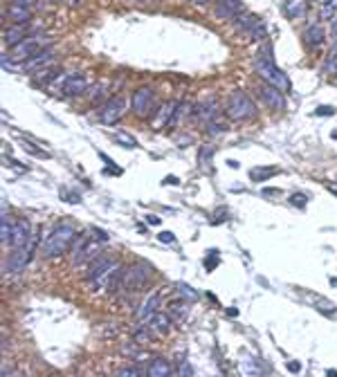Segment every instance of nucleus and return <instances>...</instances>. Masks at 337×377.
<instances>
[{
  "label": "nucleus",
  "mask_w": 337,
  "mask_h": 377,
  "mask_svg": "<svg viewBox=\"0 0 337 377\" xmlns=\"http://www.w3.org/2000/svg\"><path fill=\"white\" fill-rule=\"evenodd\" d=\"M119 267V261H115L108 254H99L94 261H90L86 265V279H88V290L97 292L101 288H108V281L115 274V269Z\"/></svg>",
  "instance_id": "1"
},
{
  "label": "nucleus",
  "mask_w": 337,
  "mask_h": 377,
  "mask_svg": "<svg viewBox=\"0 0 337 377\" xmlns=\"http://www.w3.org/2000/svg\"><path fill=\"white\" fill-rule=\"evenodd\" d=\"M75 238H77V232H75V227H72L70 222L56 224V227L52 229V234H47V238H45L43 254L45 256H59V254H63L67 247H72Z\"/></svg>",
  "instance_id": "2"
},
{
  "label": "nucleus",
  "mask_w": 337,
  "mask_h": 377,
  "mask_svg": "<svg viewBox=\"0 0 337 377\" xmlns=\"http://www.w3.org/2000/svg\"><path fill=\"white\" fill-rule=\"evenodd\" d=\"M254 72L258 74V79H261V81H266V83H270V86L279 88L281 92H290V90H292L290 79L285 77V72L281 70V67L274 63V61L258 56V59L254 61Z\"/></svg>",
  "instance_id": "3"
},
{
  "label": "nucleus",
  "mask_w": 337,
  "mask_h": 377,
  "mask_svg": "<svg viewBox=\"0 0 337 377\" xmlns=\"http://www.w3.org/2000/svg\"><path fill=\"white\" fill-rule=\"evenodd\" d=\"M225 112H227V117L232 121H245V119H252V117L256 115V106L245 92H240V90H232L229 97H227Z\"/></svg>",
  "instance_id": "4"
},
{
  "label": "nucleus",
  "mask_w": 337,
  "mask_h": 377,
  "mask_svg": "<svg viewBox=\"0 0 337 377\" xmlns=\"http://www.w3.org/2000/svg\"><path fill=\"white\" fill-rule=\"evenodd\" d=\"M72 265L75 267H81V265H88L90 261L99 256V247L94 243V238H88V236H79L72 243Z\"/></svg>",
  "instance_id": "5"
},
{
  "label": "nucleus",
  "mask_w": 337,
  "mask_h": 377,
  "mask_svg": "<svg viewBox=\"0 0 337 377\" xmlns=\"http://www.w3.org/2000/svg\"><path fill=\"white\" fill-rule=\"evenodd\" d=\"M45 47H50L47 38H43V36H30V38H25L22 43L16 45V47H11V52L5 54V56H7L11 63H18L20 65V61L32 59L34 54H38Z\"/></svg>",
  "instance_id": "6"
},
{
  "label": "nucleus",
  "mask_w": 337,
  "mask_h": 377,
  "mask_svg": "<svg viewBox=\"0 0 337 377\" xmlns=\"http://www.w3.org/2000/svg\"><path fill=\"white\" fill-rule=\"evenodd\" d=\"M34 249H36V240H34V236L27 245L14 247L7 256V263H5V272L7 274H20L22 269L27 267V263L34 258Z\"/></svg>",
  "instance_id": "7"
},
{
  "label": "nucleus",
  "mask_w": 337,
  "mask_h": 377,
  "mask_svg": "<svg viewBox=\"0 0 337 377\" xmlns=\"http://www.w3.org/2000/svg\"><path fill=\"white\" fill-rule=\"evenodd\" d=\"M131 108H133V112L139 117V119L149 117L151 112L155 110V90L149 88V86L137 88L133 92V97H131Z\"/></svg>",
  "instance_id": "8"
},
{
  "label": "nucleus",
  "mask_w": 337,
  "mask_h": 377,
  "mask_svg": "<svg viewBox=\"0 0 337 377\" xmlns=\"http://www.w3.org/2000/svg\"><path fill=\"white\" fill-rule=\"evenodd\" d=\"M126 108H128V101L124 99V97H112V99H108L99 108V119H101V123H106V126L117 123L124 115H126Z\"/></svg>",
  "instance_id": "9"
},
{
  "label": "nucleus",
  "mask_w": 337,
  "mask_h": 377,
  "mask_svg": "<svg viewBox=\"0 0 337 377\" xmlns=\"http://www.w3.org/2000/svg\"><path fill=\"white\" fill-rule=\"evenodd\" d=\"M151 277V265L149 263H135V265L124 274V288L122 290H139Z\"/></svg>",
  "instance_id": "10"
},
{
  "label": "nucleus",
  "mask_w": 337,
  "mask_h": 377,
  "mask_svg": "<svg viewBox=\"0 0 337 377\" xmlns=\"http://www.w3.org/2000/svg\"><path fill=\"white\" fill-rule=\"evenodd\" d=\"M258 94H261V99L268 104V108L285 110V97H283V92H281L279 88H274V86H270V83L261 81V83H258Z\"/></svg>",
  "instance_id": "11"
},
{
  "label": "nucleus",
  "mask_w": 337,
  "mask_h": 377,
  "mask_svg": "<svg viewBox=\"0 0 337 377\" xmlns=\"http://www.w3.org/2000/svg\"><path fill=\"white\" fill-rule=\"evenodd\" d=\"M86 90H88V81L81 72H67V79L63 83L61 94H65V97H79V94H83Z\"/></svg>",
  "instance_id": "12"
},
{
  "label": "nucleus",
  "mask_w": 337,
  "mask_h": 377,
  "mask_svg": "<svg viewBox=\"0 0 337 377\" xmlns=\"http://www.w3.org/2000/svg\"><path fill=\"white\" fill-rule=\"evenodd\" d=\"M160 303H162V294H160V290L151 292V294L142 301V306L137 308V321H139V323H146V321H149V319L157 312Z\"/></svg>",
  "instance_id": "13"
},
{
  "label": "nucleus",
  "mask_w": 337,
  "mask_h": 377,
  "mask_svg": "<svg viewBox=\"0 0 337 377\" xmlns=\"http://www.w3.org/2000/svg\"><path fill=\"white\" fill-rule=\"evenodd\" d=\"M191 115H194V119H202V121L209 123L211 119H216V115H218V99H216V97L205 99L202 104L194 106Z\"/></svg>",
  "instance_id": "14"
},
{
  "label": "nucleus",
  "mask_w": 337,
  "mask_h": 377,
  "mask_svg": "<svg viewBox=\"0 0 337 377\" xmlns=\"http://www.w3.org/2000/svg\"><path fill=\"white\" fill-rule=\"evenodd\" d=\"M32 224H30V220H18V222H14V229H11V240H9V245L11 247H22V245H27L32 240Z\"/></svg>",
  "instance_id": "15"
},
{
  "label": "nucleus",
  "mask_w": 337,
  "mask_h": 377,
  "mask_svg": "<svg viewBox=\"0 0 337 377\" xmlns=\"http://www.w3.org/2000/svg\"><path fill=\"white\" fill-rule=\"evenodd\" d=\"M176 106H178L176 101H166V104H162L160 108L155 110V117H153V128H155V131H160V128H164V126H171Z\"/></svg>",
  "instance_id": "16"
},
{
  "label": "nucleus",
  "mask_w": 337,
  "mask_h": 377,
  "mask_svg": "<svg viewBox=\"0 0 337 377\" xmlns=\"http://www.w3.org/2000/svg\"><path fill=\"white\" fill-rule=\"evenodd\" d=\"M240 11H243V3H240V0H221L213 14L221 20H232V18H236V14H240Z\"/></svg>",
  "instance_id": "17"
},
{
  "label": "nucleus",
  "mask_w": 337,
  "mask_h": 377,
  "mask_svg": "<svg viewBox=\"0 0 337 377\" xmlns=\"http://www.w3.org/2000/svg\"><path fill=\"white\" fill-rule=\"evenodd\" d=\"M146 325H149L151 333H153L155 337L166 335L168 330H171V314H166V312H155L153 317L146 321Z\"/></svg>",
  "instance_id": "18"
},
{
  "label": "nucleus",
  "mask_w": 337,
  "mask_h": 377,
  "mask_svg": "<svg viewBox=\"0 0 337 377\" xmlns=\"http://www.w3.org/2000/svg\"><path fill=\"white\" fill-rule=\"evenodd\" d=\"M52 56H54V49H52V47H45V49H41L38 54H34L32 59H27V61H25V65H22V67H25L27 72H36L38 67L47 65L50 61H52Z\"/></svg>",
  "instance_id": "19"
},
{
  "label": "nucleus",
  "mask_w": 337,
  "mask_h": 377,
  "mask_svg": "<svg viewBox=\"0 0 337 377\" xmlns=\"http://www.w3.org/2000/svg\"><path fill=\"white\" fill-rule=\"evenodd\" d=\"M7 18L11 22H16V25H27V22L32 20V9L30 7H22V5H9L7 9Z\"/></svg>",
  "instance_id": "20"
},
{
  "label": "nucleus",
  "mask_w": 337,
  "mask_h": 377,
  "mask_svg": "<svg viewBox=\"0 0 337 377\" xmlns=\"http://www.w3.org/2000/svg\"><path fill=\"white\" fill-rule=\"evenodd\" d=\"M27 38V27L25 25H11L7 27V32H5V45L7 47H16L18 43H22Z\"/></svg>",
  "instance_id": "21"
},
{
  "label": "nucleus",
  "mask_w": 337,
  "mask_h": 377,
  "mask_svg": "<svg viewBox=\"0 0 337 377\" xmlns=\"http://www.w3.org/2000/svg\"><path fill=\"white\" fill-rule=\"evenodd\" d=\"M146 375H149V377H166V375H171V364H168L164 357L151 359V364L146 366Z\"/></svg>",
  "instance_id": "22"
},
{
  "label": "nucleus",
  "mask_w": 337,
  "mask_h": 377,
  "mask_svg": "<svg viewBox=\"0 0 337 377\" xmlns=\"http://www.w3.org/2000/svg\"><path fill=\"white\" fill-rule=\"evenodd\" d=\"M303 38H306L308 47H319L326 41V32L322 25H310L306 32H303Z\"/></svg>",
  "instance_id": "23"
},
{
  "label": "nucleus",
  "mask_w": 337,
  "mask_h": 377,
  "mask_svg": "<svg viewBox=\"0 0 337 377\" xmlns=\"http://www.w3.org/2000/svg\"><path fill=\"white\" fill-rule=\"evenodd\" d=\"M306 0H288V3L283 5V11L288 18H301L303 14H306Z\"/></svg>",
  "instance_id": "24"
},
{
  "label": "nucleus",
  "mask_w": 337,
  "mask_h": 377,
  "mask_svg": "<svg viewBox=\"0 0 337 377\" xmlns=\"http://www.w3.org/2000/svg\"><path fill=\"white\" fill-rule=\"evenodd\" d=\"M256 20H258V16H254V14H243V16H238V20L234 22V27L238 32H243V34H247L252 30V27L256 25Z\"/></svg>",
  "instance_id": "25"
},
{
  "label": "nucleus",
  "mask_w": 337,
  "mask_h": 377,
  "mask_svg": "<svg viewBox=\"0 0 337 377\" xmlns=\"http://www.w3.org/2000/svg\"><path fill=\"white\" fill-rule=\"evenodd\" d=\"M168 314H173L178 321H182V319L189 314L187 301H171V303H168Z\"/></svg>",
  "instance_id": "26"
},
{
  "label": "nucleus",
  "mask_w": 337,
  "mask_h": 377,
  "mask_svg": "<svg viewBox=\"0 0 337 377\" xmlns=\"http://www.w3.org/2000/svg\"><path fill=\"white\" fill-rule=\"evenodd\" d=\"M191 110H194V108H191V104H189V101H178L176 112H173V119H171V126H178V123L182 121V119L189 115Z\"/></svg>",
  "instance_id": "27"
},
{
  "label": "nucleus",
  "mask_w": 337,
  "mask_h": 377,
  "mask_svg": "<svg viewBox=\"0 0 337 377\" xmlns=\"http://www.w3.org/2000/svg\"><path fill=\"white\" fill-rule=\"evenodd\" d=\"M324 72L328 77H337V43L333 45V49L326 56V63H324Z\"/></svg>",
  "instance_id": "28"
},
{
  "label": "nucleus",
  "mask_w": 337,
  "mask_h": 377,
  "mask_svg": "<svg viewBox=\"0 0 337 377\" xmlns=\"http://www.w3.org/2000/svg\"><path fill=\"white\" fill-rule=\"evenodd\" d=\"M119 350H122V355H126V357H131V359H139V357H142L139 341H128V344H122Z\"/></svg>",
  "instance_id": "29"
},
{
  "label": "nucleus",
  "mask_w": 337,
  "mask_h": 377,
  "mask_svg": "<svg viewBox=\"0 0 337 377\" xmlns=\"http://www.w3.org/2000/svg\"><path fill=\"white\" fill-rule=\"evenodd\" d=\"M324 20H333L337 16V0H328L326 5H322V11H319Z\"/></svg>",
  "instance_id": "30"
},
{
  "label": "nucleus",
  "mask_w": 337,
  "mask_h": 377,
  "mask_svg": "<svg viewBox=\"0 0 337 377\" xmlns=\"http://www.w3.org/2000/svg\"><path fill=\"white\" fill-rule=\"evenodd\" d=\"M20 146H22V148H25L30 155H34V157H43V160H47V157H50L47 150L38 148V146H34L32 142H27V139H20Z\"/></svg>",
  "instance_id": "31"
},
{
  "label": "nucleus",
  "mask_w": 337,
  "mask_h": 377,
  "mask_svg": "<svg viewBox=\"0 0 337 377\" xmlns=\"http://www.w3.org/2000/svg\"><path fill=\"white\" fill-rule=\"evenodd\" d=\"M247 36L256 38V41H261V38H266V36H268V27H266V22H263L261 18H258V20H256V25L252 27L250 32H247Z\"/></svg>",
  "instance_id": "32"
},
{
  "label": "nucleus",
  "mask_w": 337,
  "mask_h": 377,
  "mask_svg": "<svg viewBox=\"0 0 337 377\" xmlns=\"http://www.w3.org/2000/svg\"><path fill=\"white\" fill-rule=\"evenodd\" d=\"M207 133H209L211 137H218V135L227 133V123H223V121H218V119H211L209 123H207Z\"/></svg>",
  "instance_id": "33"
},
{
  "label": "nucleus",
  "mask_w": 337,
  "mask_h": 377,
  "mask_svg": "<svg viewBox=\"0 0 337 377\" xmlns=\"http://www.w3.org/2000/svg\"><path fill=\"white\" fill-rule=\"evenodd\" d=\"M274 168H252V180H254V182H263V180H268V178H272L274 175Z\"/></svg>",
  "instance_id": "34"
},
{
  "label": "nucleus",
  "mask_w": 337,
  "mask_h": 377,
  "mask_svg": "<svg viewBox=\"0 0 337 377\" xmlns=\"http://www.w3.org/2000/svg\"><path fill=\"white\" fill-rule=\"evenodd\" d=\"M88 94H90V99H92V101H101V99L106 97V94H108V90H106V83H97V86H92Z\"/></svg>",
  "instance_id": "35"
},
{
  "label": "nucleus",
  "mask_w": 337,
  "mask_h": 377,
  "mask_svg": "<svg viewBox=\"0 0 337 377\" xmlns=\"http://www.w3.org/2000/svg\"><path fill=\"white\" fill-rule=\"evenodd\" d=\"M211 155H213V150L209 148V146H202V148H200V153H198V160H200V164L209 166V162H211Z\"/></svg>",
  "instance_id": "36"
},
{
  "label": "nucleus",
  "mask_w": 337,
  "mask_h": 377,
  "mask_svg": "<svg viewBox=\"0 0 337 377\" xmlns=\"http://www.w3.org/2000/svg\"><path fill=\"white\" fill-rule=\"evenodd\" d=\"M115 142H119L122 146H128V148H135V139L131 137V135H126V133H119V135H115Z\"/></svg>",
  "instance_id": "37"
},
{
  "label": "nucleus",
  "mask_w": 337,
  "mask_h": 377,
  "mask_svg": "<svg viewBox=\"0 0 337 377\" xmlns=\"http://www.w3.org/2000/svg\"><path fill=\"white\" fill-rule=\"evenodd\" d=\"M117 375H119V377H137V375H142V368H135V366H124V368H119V370H117Z\"/></svg>",
  "instance_id": "38"
},
{
  "label": "nucleus",
  "mask_w": 337,
  "mask_h": 377,
  "mask_svg": "<svg viewBox=\"0 0 337 377\" xmlns=\"http://www.w3.org/2000/svg\"><path fill=\"white\" fill-rule=\"evenodd\" d=\"M178 292H180V294H184V296H187V299H189V301L198 299V294H196V292H194V290H191V288H189V285H187V283H180V285H178Z\"/></svg>",
  "instance_id": "39"
},
{
  "label": "nucleus",
  "mask_w": 337,
  "mask_h": 377,
  "mask_svg": "<svg viewBox=\"0 0 337 377\" xmlns=\"http://www.w3.org/2000/svg\"><path fill=\"white\" fill-rule=\"evenodd\" d=\"M218 261H221V258H218V252H211V254L205 258V267H207V272H211V269L218 265Z\"/></svg>",
  "instance_id": "40"
},
{
  "label": "nucleus",
  "mask_w": 337,
  "mask_h": 377,
  "mask_svg": "<svg viewBox=\"0 0 337 377\" xmlns=\"http://www.w3.org/2000/svg\"><path fill=\"white\" fill-rule=\"evenodd\" d=\"M90 234H92V238H94V240H99V243H106V240L110 238V236L106 234L104 229H99V227H92V229H90Z\"/></svg>",
  "instance_id": "41"
},
{
  "label": "nucleus",
  "mask_w": 337,
  "mask_h": 377,
  "mask_svg": "<svg viewBox=\"0 0 337 377\" xmlns=\"http://www.w3.org/2000/svg\"><path fill=\"white\" fill-rule=\"evenodd\" d=\"M290 202H292V205H297V207H306V205H308V195H303V193H292V195H290Z\"/></svg>",
  "instance_id": "42"
},
{
  "label": "nucleus",
  "mask_w": 337,
  "mask_h": 377,
  "mask_svg": "<svg viewBox=\"0 0 337 377\" xmlns=\"http://www.w3.org/2000/svg\"><path fill=\"white\" fill-rule=\"evenodd\" d=\"M157 238H160V243H173V240H176V236H173L171 232H162Z\"/></svg>",
  "instance_id": "43"
},
{
  "label": "nucleus",
  "mask_w": 337,
  "mask_h": 377,
  "mask_svg": "<svg viewBox=\"0 0 337 377\" xmlns=\"http://www.w3.org/2000/svg\"><path fill=\"white\" fill-rule=\"evenodd\" d=\"M330 38H333V41L337 43V16L333 20H330Z\"/></svg>",
  "instance_id": "44"
},
{
  "label": "nucleus",
  "mask_w": 337,
  "mask_h": 377,
  "mask_svg": "<svg viewBox=\"0 0 337 377\" xmlns=\"http://www.w3.org/2000/svg\"><path fill=\"white\" fill-rule=\"evenodd\" d=\"M180 375H194V368L189 366V364H180V370H178Z\"/></svg>",
  "instance_id": "45"
},
{
  "label": "nucleus",
  "mask_w": 337,
  "mask_h": 377,
  "mask_svg": "<svg viewBox=\"0 0 337 377\" xmlns=\"http://www.w3.org/2000/svg\"><path fill=\"white\" fill-rule=\"evenodd\" d=\"M288 370H292V373H299V370H301V364H297V362H288Z\"/></svg>",
  "instance_id": "46"
},
{
  "label": "nucleus",
  "mask_w": 337,
  "mask_h": 377,
  "mask_svg": "<svg viewBox=\"0 0 337 377\" xmlns=\"http://www.w3.org/2000/svg\"><path fill=\"white\" fill-rule=\"evenodd\" d=\"M333 112H335L333 108H328V106H322V108L317 110V115H333Z\"/></svg>",
  "instance_id": "47"
},
{
  "label": "nucleus",
  "mask_w": 337,
  "mask_h": 377,
  "mask_svg": "<svg viewBox=\"0 0 337 377\" xmlns=\"http://www.w3.org/2000/svg\"><path fill=\"white\" fill-rule=\"evenodd\" d=\"M14 5H22V7H32L34 5V0H11Z\"/></svg>",
  "instance_id": "48"
},
{
  "label": "nucleus",
  "mask_w": 337,
  "mask_h": 377,
  "mask_svg": "<svg viewBox=\"0 0 337 377\" xmlns=\"http://www.w3.org/2000/svg\"><path fill=\"white\" fill-rule=\"evenodd\" d=\"M279 193H281L279 189H266L263 191V195H279Z\"/></svg>",
  "instance_id": "49"
},
{
  "label": "nucleus",
  "mask_w": 337,
  "mask_h": 377,
  "mask_svg": "<svg viewBox=\"0 0 337 377\" xmlns=\"http://www.w3.org/2000/svg\"><path fill=\"white\" fill-rule=\"evenodd\" d=\"M146 220H149L151 224H160V218L157 216H146Z\"/></svg>",
  "instance_id": "50"
},
{
  "label": "nucleus",
  "mask_w": 337,
  "mask_h": 377,
  "mask_svg": "<svg viewBox=\"0 0 337 377\" xmlns=\"http://www.w3.org/2000/svg\"><path fill=\"white\" fill-rule=\"evenodd\" d=\"M164 182H166V184H178V180L173 178V175H166V178H164Z\"/></svg>",
  "instance_id": "51"
},
{
  "label": "nucleus",
  "mask_w": 337,
  "mask_h": 377,
  "mask_svg": "<svg viewBox=\"0 0 337 377\" xmlns=\"http://www.w3.org/2000/svg\"><path fill=\"white\" fill-rule=\"evenodd\" d=\"M227 317H238V310H236V308H229V310H227Z\"/></svg>",
  "instance_id": "52"
},
{
  "label": "nucleus",
  "mask_w": 337,
  "mask_h": 377,
  "mask_svg": "<svg viewBox=\"0 0 337 377\" xmlns=\"http://www.w3.org/2000/svg\"><path fill=\"white\" fill-rule=\"evenodd\" d=\"M328 191H330V193H335V195H337V182H335V184H328Z\"/></svg>",
  "instance_id": "53"
},
{
  "label": "nucleus",
  "mask_w": 337,
  "mask_h": 377,
  "mask_svg": "<svg viewBox=\"0 0 337 377\" xmlns=\"http://www.w3.org/2000/svg\"><path fill=\"white\" fill-rule=\"evenodd\" d=\"M191 3H194V5H207L209 0H191Z\"/></svg>",
  "instance_id": "54"
},
{
  "label": "nucleus",
  "mask_w": 337,
  "mask_h": 377,
  "mask_svg": "<svg viewBox=\"0 0 337 377\" xmlns=\"http://www.w3.org/2000/svg\"><path fill=\"white\" fill-rule=\"evenodd\" d=\"M315 3H319V5H326V3H328V0H315Z\"/></svg>",
  "instance_id": "55"
},
{
  "label": "nucleus",
  "mask_w": 337,
  "mask_h": 377,
  "mask_svg": "<svg viewBox=\"0 0 337 377\" xmlns=\"http://www.w3.org/2000/svg\"><path fill=\"white\" fill-rule=\"evenodd\" d=\"M50 3H59V0H50Z\"/></svg>",
  "instance_id": "56"
},
{
  "label": "nucleus",
  "mask_w": 337,
  "mask_h": 377,
  "mask_svg": "<svg viewBox=\"0 0 337 377\" xmlns=\"http://www.w3.org/2000/svg\"><path fill=\"white\" fill-rule=\"evenodd\" d=\"M139 3H149V0H139Z\"/></svg>",
  "instance_id": "57"
}]
</instances>
